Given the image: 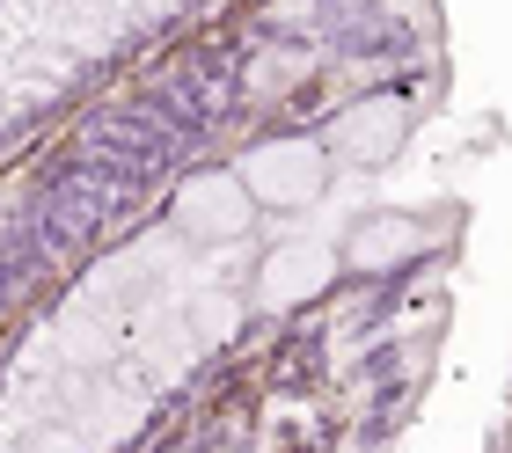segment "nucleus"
Returning <instances> with one entry per match:
<instances>
[{
    "label": "nucleus",
    "mask_w": 512,
    "mask_h": 453,
    "mask_svg": "<svg viewBox=\"0 0 512 453\" xmlns=\"http://www.w3.org/2000/svg\"><path fill=\"white\" fill-rule=\"evenodd\" d=\"M242 190L256 205H278V212H300L330 190V147H308V139H278V147H249L242 161Z\"/></svg>",
    "instance_id": "f257e3e1"
},
{
    "label": "nucleus",
    "mask_w": 512,
    "mask_h": 453,
    "mask_svg": "<svg viewBox=\"0 0 512 453\" xmlns=\"http://www.w3.org/2000/svg\"><path fill=\"white\" fill-rule=\"evenodd\" d=\"M256 220V198L242 190V176H191L183 183V198H176V227L183 234H198V242H235V234Z\"/></svg>",
    "instance_id": "f03ea898"
},
{
    "label": "nucleus",
    "mask_w": 512,
    "mask_h": 453,
    "mask_svg": "<svg viewBox=\"0 0 512 453\" xmlns=\"http://www.w3.org/2000/svg\"><path fill=\"white\" fill-rule=\"evenodd\" d=\"M432 249V227L410 220V212H374L344 234V264L352 271H388V264H410V256Z\"/></svg>",
    "instance_id": "7ed1b4c3"
},
{
    "label": "nucleus",
    "mask_w": 512,
    "mask_h": 453,
    "mask_svg": "<svg viewBox=\"0 0 512 453\" xmlns=\"http://www.w3.org/2000/svg\"><path fill=\"white\" fill-rule=\"evenodd\" d=\"M403 132H410V110L403 103H388V95H366V103H352L337 117V147L352 154V161H388L395 147H403Z\"/></svg>",
    "instance_id": "20e7f679"
},
{
    "label": "nucleus",
    "mask_w": 512,
    "mask_h": 453,
    "mask_svg": "<svg viewBox=\"0 0 512 453\" xmlns=\"http://www.w3.org/2000/svg\"><path fill=\"white\" fill-rule=\"evenodd\" d=\"M330 285V249H286V256H271V271L256 278V300L264 307H293V300H308Z\"/></svg>",
    "instance_id": "39448f33"
},
{
    "label": "nucleus",
    "mask_w": 512,
    "mask_h": 453,
    "mask_svg": "<svg viewBox=\"0 0 512 453\" xmlns=\"http://www.w3.org/2000/svg\"><path fill=\"white\" fill-rule=\"evenodd\" d=\"M300 66H308V52H278V59H264V81H286Z\"/></svg>",
    "instance_id": "423d86ee"
}]
</instances>
